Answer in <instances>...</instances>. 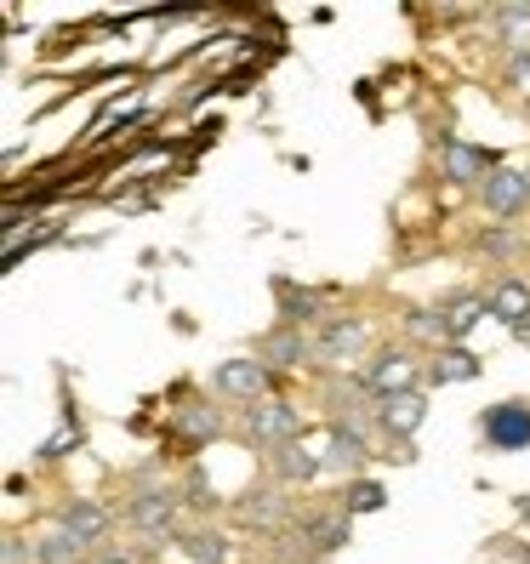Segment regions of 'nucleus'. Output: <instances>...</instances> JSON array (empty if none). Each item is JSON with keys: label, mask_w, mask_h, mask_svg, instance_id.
<instances>
[{"label": "nucleus", "mask_w": 530, "mask_h": 564, "mask_svg": "<svg viewBox=\"0 0 530 564\" xmlns=\"http://www.w3.org/2000/svg\"><path fill=\"white\" fill-rule=\"evenodd\" d=\"M479 434L490 451H530V405L524 400H502L479 411Z\"/></svg>", "instance_id": "f257e3e1"}, {"label": "nucleus", "mask_w": 530, "mask_h": 564, "mask_svg": "<svg viewBox=\"0 0 530 564\" xmlns=\"http://www.w3.org/2000/svg\"><path fill=\"white\" fill-rule=\"evenodd\" d=\"M246 427H251V440L262 451H285V445H296V434H303V416H296V405H285V400H262V405L246 411Z\"/></svg>", "instance_id": "f03ea898"}, {"label": "nucleus", "mask_w": 530, "mask_h": 564, "mask_svg": "<svg viewBox=\"0 0 530 564\" xmlns=\"http://www.w3.org/2000/svg\"><path fill=\"white\" fill-rule=\"evenodd\" d=\"M217 393L246 400V405H262V393H269V365L262 359H223L217 365Z\"/></svg>", "instance_id": "7ed1b4c3"}, {"label": "nucleus", "mask_w": 530, "mask_h": 564, "mask_svg": "<svg viewBox=\"0 0 530 564\" xmlns=\"http://www.w3.org/2000/svg\"><path fill=\"white\" fill-rule=\"evenodd\" d=\"M479 194H485V212H496V217H519V212L530 206V177L513 172V165H496V172L479 183Z\"/></svg>", "instance_id": "20e7f679"}, {"label": "nucleus", "mask_w": 530, "mask_h": 564, "mask_svg": "<svg viewBox=\"0 0 530 564\" xmlns=\"http://www.w3.org/2000/svg\"><path fill=\"white\" fill-rule=\"evenodd\" d=\"M366 388L377 393V400H393V393H417V365L405 348H382L377 365L366 371Z\"/></svg>", "instance_id": "39448f33"}, {"label": "nucleus", "mask_w": 530, "mask_h": 564, "mask_svg": "<svg viewBox=\"0 0 530 564\" xmlns=\"http://www.w3.org/2000/svg\"><path fill=\"white\" fill-rule=\"evenodd\" d=\"M496 160L490 149H479V143H462V138H445V183H456V188H468V183H485L490 172H496Z\"/></svg>", "instance_id": "423d86ee"}, {"label": "nucleus", "mask_w": 530, "mask_h": 564, "mask_svg": "<svg viewBox=\"0 0 530 564\" xmlns=\"http://www.w3.org/2000/svg\"><path fill=\"white\" fill-rule=\"evenodd\" d=\"M366 422H337L331 427V445H325V474H359L366 468Z\"/></svg>", "instance_id": "0eeeda50"}, {"label": "nucleus", "mask_w": 530, "mask_h": 564, "mask_svg": "<svg viewBox=\"0 0 530 564\" xmlns=\"http://www.w3.org/2000/svg\"><path fill=\"white\" fill-rule=\"evenodd\" d=\"M131 524H138L143 536L165 542V536H172V524H177V496L172 490H143L138 502H131Z\"/></svg>", "instance_id": "6e6552de"}, {"label": "nucleus", "mask_w": 530, "mask_h": 564, "mask_svg": "<svg viewBox=\"0 0 530 564\" xmlns=\"http://www.w3.org/2000/svg\"><path fill=\"white\" fill-rule=\"evenodd\" d=\"M57 530H69L75 542H104V530H109V508H97V502H86V496H75V502H63L57 508Z\"/></svg>", "instance_id": "1a4fd4ad"}, {"label": "nucleus", "mask_w": 530, "mask_h": 564, "mask_svg": "<svg viewBox=\"0 0 530 564\" xmlns=\"http://www.w3.org/2000/svg\"><path fill=\"white\" fill-rule=\"evenodd\" d=\"M485 314L502 319L508 330H530V285L524 280H502V285L485 296Z\"/></svg>", "instance_id": "9d476101"}, {"label": "nucleus", "mask_w": 530, "mask_h": 564, "mask_svg": "<svg viewBox=\"0 0 530 564\" xmlns=\"http://www.w3.org/2000/svg\"><path fill=\"white\" fill-rule=\"evenodd\" d=\"M422 416H428V405H422V393H393V400H377V422L388 427V434H417L422 427Z\"/></svg>", "instance_id": "9b49d317"}, {"label": "nucleus", "mask_w": 530, "mask_h": 564, "mask_svg": "<svg viewBox=\"0 0 530 564\" xmlns=\"http://www.w3.org/2000/svg\"><path fill=\"white\" fill-rule=\"evenodd\" d=\"M359 343H366V325L343 314V319H331V325H325V337H320L314 354H320V359H354Z\"/></svg>", "instance_id": "f8f14e48"}, {"label": "nucleus", "mask_w": 530, "mask_h": 564, "mask_svg": "<svg viewBox=\"0 0 530 564\" xmlns=\"http://www.w3.org/2000/svg\"><path fill=\"white\" fill-rule=\"evenodd\" d=\"M303 542L314 553H337L348 547V513H320V519H303Z\"/></svg>", "instance_id": "ddd939ff"}, {"label": "nucleus", "mask_w": 530, "mask_h": 564, "mask_svg": "<svg viewBox=\"0 0 530 564\" xmlns=\"http://www.w3.org/2000/svg\"><path fill=\"white\" fill-rule=\"evenodd\" d=\"M172 427H177V434H183L188 445H206V440H217L223 416H217V405H177Z\"/></svg>", "instance_id": "4468645a"}, {"label": "nucleus", "mask_w": 530, "mask_h": 564, "mask_svg": "<svg viewBox=\"0 0 530 564\" xmlns=\"http://www.w3.org/2000/svg\"><path fill=\"white\" fill-rule=\"evenodd\" d=\"M479 319H485V296H451V303L440 308V325H445L451 343H462Z\"/></svg>", "instance_id": "2eb2a0df"}, {"label": "nucleus", "mask_w": 530, "mask_h": 564, "mask_svg": "<svg viewBox=\"0 0 530 564\" xmlns=\"http://www.w3.org/2000/svg\"><path fill=\"white\" fill-rule=\"evenodd\" d=\"M428 377H434L440 388H445V382H474V377H479V359L462 348V343H451V348H440L434 365H428Z\"/></svg>", "instance_id": "dca6fc26"}, {"label": "nucleus", "mask_w": 530, "mask_h": 564, "mask_svg": "<svg viewBox=\"0 0 530 564\" xmlns=\"http://www.w3.org/2000/svg\"><path fill=\"white\" fill-rule=\"evenodd\" d=\"M86 558V542H75L69 530H52V536L35 542V564H80Z\"/></svg>", "instance_id": "f3484780"}, {"label": "nucleus", "mask_w": 530, "mask_h": 564, "mask_svg": "<svg viewBox=\"0 0 530 564\" xmlns=\"http://www.w3.org/2000/svg\"><path fill=\"white\" fill-rule=\"evenodd\" d=\"M183 553H188L194 564H228V536H223V530H188Z\"/></svg>", "instance_id": "a211bd4d"}, {"label": "nucleus", "mask_w": 530, "mask_h": 564, "mask_svg": "<svg viewBox=\"0 0 530 564\" xmlns=\"http://www.w3.org/2000/svg\"><path fill=\"white\" fill-rule=\"evenodd\" d=\"M274 291H280V308H285V319H291V325L320 319V296H314V291H296L291 280H274Z\"/></svg>", "instance_id": "6ab92c4d"}, {"label": "nucleus", "mask_w": 530, "mask_h": 564, "mask_svg": "<svg viewBox=\"0 0 530 564\" xmlns=\"http://www.w3.org/2000/svg\"><path fill=\"white\" fill-rule=\"evenodd\" d=\"M274 468H280V479H314V474H325V456H309V451H296V445H285V451H274Z\"/></svg>", "instance_id": "aec40b11"}, {"label": "nucleus", "mask_w": 530, "mask_h": 564, "mask_svg": "<svg viewBox=\"0 0 530 564\" xmlns=\"http://www.w3.org/2000/svg\"><path fill=\"white\" fill-rule=\"evenodd\" d=\"M382 502H388V490H382L377 479H354L348 496H343V513H348V519H354V513H382Z\"/></svg>", "instance_id": "412c9836"}, {"label": "nucleus", "mask_w": 530, "mask_h": 564, "mask_svg": "<svg viewBox=\"0 0 530 564\" xmlns=\"http://www.w3.org/2000/svg\"><path fill=\"white\" fill-rule=\"evenodd\" d=\"M262 359H274V365H303V359H309V343L296 337V330H274V337L262 343Z\"/></svg>", "instance_id": "4be33fe9"}, {"label": "nucleus", "mask_w": 530, "mask_h": 564, "mask_svg": "<svg viewBox=\"0 0 530 564\" xmlns=\"http://www.w3.org/2000/svg\"><path fill=\"white\" fill-rule=\"evenodd\" d=\"M240 513H246L251 524H274V519L285 513V502H280V496H274V490H251V496H246V502H240Z\"/></svg>", "instance_id": "5701e85b"}, {"label": "nucleus", "mask_w": 530, "mask_h": 564, "mask_svg": "<svg viewBox=\"0 0 530 564\" xmlns=\"http://www.w3.org/2000/svg\"><path fill=\"white\" fill-rule=\"evenodd\" d=\"M496 23H502V35H508L513 52H530L524 46L530 41V7H502V12H496Z\"/></svg>", "instance_id": "b1692460"}, {"label": "nucleus", "mask_w": 530, "mask_h": 564, "mask_svg": "<svg viewBox=\"0 0 530 564\" xmlns=\"http://www.w3.org/2000/svg\"><path fill=\"white\" fill-rule=\"evenodd\" d=\"M508 86H513L519 97H530V52H513V57H508Z\"/></svg>", "instance_id": "393cba45"}, {"label": "nucleus", "mask_w": 530, "mask_h": 564, "mask_svg": "<svg viewBox=\"0 0 530 564\" xmlns=\"http://www.w3.org/2000/svg\"><path fill=\"white\" fill-rule=\"evenodd\" d=\"M513 246V235H485V251H496V257H502Z\"/></svg>", "instance_id": "a878e982"}, {"label": "nucleus", "mask_w": 530, "mask_h": 564, "mask_svg": "<svg viewBox=\"0 0 530 564\" xmlns=\"http://www.w3.org/2000/svg\"><path fill=\"white\" fill-rule=\"evenodd\" d=\"M91 564H131L126 553H104V558H91Z\"/></svg>", "instance_id": "bb28decb"}, {"label": "nucleus", "mask_w": 530, "mask_h": 564, "mask_svg": "<svg viewBox=\"0 0 530 564\" xmlns=\"http://www.w3.org/2000/svg\"><path fill=\"white\" fill-rule=\"evenodd\" d=\"M524 177H530V165H524Z\"/></svg>", "instance_id": "cd10ccee"}]
</instances>
